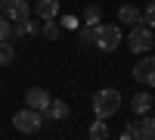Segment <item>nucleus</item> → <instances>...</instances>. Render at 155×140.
Returning a JSON list of instances; mask_svg holds the SVG:
<instances>
[{"instance_id": "1", "label": "nucleus", "mask_w": 155, "mask_h": 140, "mask_svg": "<svg viewBox=\"0 0 155 140\" xmlns=\"http://www.w3.org/2000/svg\"><path fill=\"white\" fill-rule=\"evenodd\" d=\"M118 109H121V94L115 87H102V90L93 94V115L96 118H112Z\"/></svg>"}, {"instance_id": "2", "label": "nucleus", "mask_w": 155, "mask_h": 140, "mask_svg": "<svg viewBox=\"0 0 155 140\" xmlns=\"http://www.w3.org/2000/svg\"><path fill=\"white\" fill-rule=\"evenodd\" d=\"M12 125H16V131H22V134H37L44 128V115L34 112V109H19L16 115H12Z\"/></svg>"}, {"instance_id": "3", "label": "nucleus", "mask_w": 155, "mask_h": 140, "mask_svg": "<svg viewBox=\"0 0 155 140\" xmlns=\"http://www.w3.org/2000/svg\"><path fill=\"white\" fill-rule=\"evenodd\" d=\"M102 53H112V50H118L121 44V28L118 25H99L96 28V41H93Z\"/></svg>"}, {"instance_id": "4", "label": "nucleus", "mask_w": 155, "mask_h": 140, "mask_svg": "<svg viewBox=\"0 0 155 140\" xmlns=\"http://www.w3.org/2000/svg\"><path fill=\"white\" fill-rule=\"evenodd\" d=\"M127 41H130V50H134V53L143 56V53L152 50V28H146V25H134Z\"/></svg>"}, {"instance_id": "5", "label": "nucleus", "mask_w": 155, "mask_h": 140, "mask_svg": "<svg viewBox=\"0 0 155 140\" xmlns=\"http://www.w3.org/2000/svg\"><path fill=\"white\" fill-rule=\"evenodd\" d=\"M50 100H53V97H50L44 87H28V90H25V109H34V112L44 115L47 106H50Z\"/></svg>"}, {"instance_id": "6", "label": "nucleus", "mask_w": 155, "mask_h": 140, "mask_svg": "<svg viewBox=\"0 0 155 140\" xmlns=\"http://www.w3.org/2000/svg\"><path fill=\"white\" fill-rule=\"evenodd\" d=\"M0 12L12 22H25L28 19V0H0Z\"/></svg>"}, {"instance_id": "7", "label": "nucleus", "mask_w": 155, "mask_h": 140, "mask_svg": "<svg viewBox=\"0 0 155 140\" xmlns=\"http://www.w3.org/2000/svg\"><path fill=\"white\" fill-rule=\"evenodd\" d=\"M134 78L143 87H155V56H143L134 69Z\"/></svg>"}, {"instance_id": "8", "label": "nucleus", "mask_w": 155, "mask_h": 140, "mask_svg": "<svg viewBox=\"0 0 155 140\" xmlns=\"http://www.w3.org/2000/svg\"><path fill=\"white\" fill-rule=\"evenodd\" d=\"M44 115H47L50 121H62V118H68V103H65V100H50V106H47Z\"/></svg>"}, {"instance_id": "9", "label": "nucleus", "mask_w": 155, "mask_h": 140, "mask_svg": "<svg viewBox=\"0 0 155 140\" xmlns=\"http://www.w3.org/2000/svg\"><path fill=\"white\" fill-rule=\"evenodd\" d=\"M37 16L44 22H53L59 16V0H37Z\"/></svg>"}, {"instance_id": "10", "label": "nucleus", "mask_w": 155, "mask_h": 140, "mask_svg": "<svg viewBox=\"0 0 155 140\" xmlns=\"http://www.w3.org/2000/svg\"><path fill=\"white\" fill-rule=\"evenodd\" d=\"M118 19H121V22H127V25H140V22H143V12H140L137 6L127 3V6H121V9H118Z\"/></svg>"}, {"instance_id": "11", "label": "nucleus", "mask_w": 155, "mask_h": 140, "mask_svg": "<svg viewBox=\"0 0 155 140\" xmlns=\"http://www.w3.org/2000/svg\"><path fill=\"white\" fill-rule=\"evenodd\" d=\"M130 109L137 112V115H146V112L152 109V97H149L146 90H143V94H137V97L130 100Z\"/></svg>"}, {"instance_id": "12", "label": "nucleus", "mask_w": 155, "mask_h": 140, "mask_svg": "<svg viewBox=\"0 0 155 140\" xmlns=\"http://www.w3.org/2000/svg\"><path fill=\"white\" fill-rule=\"evenodd\" d=\"M90 140H109V125H106V118H96L93 125H90Z\"/></svg>"}, {"instance_id": "13", "label": "nucleus", "mask_w": 155, "mask_h": 140, "mask_svg": "<svg viewBox=\"0 0 155 140\" xmlns=\"http://www.w3.org/2000/svg\"><path fill=\"white\" fill-rule=\"evenodd\" d=\"M12 59H16V47L9 41H0V66H9Z\"/></svg>"}, {"instance_id": "14", "label": "nucleus", "mask_w": 155, "mask_h": 140, "mask_svg": "<svg viewBox=\"0 0 155 140\" xmlns=\"http://www.w3.org/2000/svg\"><path fill=\"white\" fill-rule=\"evenodd\" d=\"M140 137L143 140H155V118H143L140 121Z\"/></svg>"}, {"instance_id": "15", "label": "nucleus", "mask_w": 155, "mask_h": 140, "mask_svg": "<svg viewBox=\"0 0 155 140\" xmlns=\"http://www.w3.org/2000/svg\"><path fill=\"white\" fill-rule=\"evenodd\" d=\"M84 22H87V28H96V22H99V6H87V9H84Z\"/></svg>"}, {"instance_id": "16", "label": "nucleus", "mask_w": 155, "mask_h": 140, "mask_svg": "<svg viewBox=\"0 0 155 140\" xmlns=\"http://www.w3.org/2000/svg\"><path fill=\"white\" fill-rule=\"evenodd\" d=\"M78 41H81V47H90L96 41V28H81V34H78Z\"/></svg>"}, {"instance_id": "17", "label": "nucleus", "mask_w": 155, "mask_h": 140, "mask_svg": "<svg viewBox=\"0 0 155 140\" xmlns=\"http://www.w3.org/2000/svg\"><path fill=\"white\" fill-rule=\"evenodd\" d=\"M121 140H143V137H140V121L127 125V128H124V134H121Z\"/></svg>"}, {"instance_id": "18", "label": "nucleus", "mask_w": 155, "mask_h": 140, "mask_svg": "<svg viewBox=\"0 0 155 140\" xmlns=\"http://www.w3.org/2000/svg\"><path fill=\"white\" fill-rule=\"evenodd\" d=\"M143 25H146V28H155V0L143 9Z\"/></svg>"}, {"instance_id": "19", "label": "nucleus", "mask_w": 155, "mask_h": 140, "mask_svg": "<svg viewBox=\"0 0 155 140\" xmlns=\"http://www.w3.org/2000/svg\"><path fill=\"white\" fill-rule=\"evenodd\" d=\"M9 37H12V25L6 16H0V41H9Z\"/></svg>"}, {"instance_id": "20", "label": "nucleus", "mask_w": 155, "mask_h": 140, "mask_svg": "<svg viewBox=\"0 0 155 140\" xmlns=\"http://www.w3.org/2000/svg\"><path fill=\"white\" fill-rule=\"evenodd\" d=\"M44 34L50 37V41H56L59 37V22H44Z\"/></svg>"}, {"instance_id": "21", "label": "nucleus", "mask_w": 155, "mask_h": 140, "mask_svg": "<svg viewBox=\"0 0 155 140\" xmlns=\"http://www.w3.org/2000/svg\"><path fill=\"white\" fill-rule=\"evenodd\" d=\"M59 25H62V28H78V19H74V16H62Z\"/></svg>"}, {"instance_id": "22", "label": "nucleus", "mask_w": 155, "mask_h": 140, "mask_svg": "<svg viewBox=\"0 0 155 140\" xmlns=\"http://www.w3.org/2000/svg\"><path fill=\"white\" fill-rule=\"evenodd\" d=\"M152 103H155V97H152Z\"/></svg>"}]
</instances>
